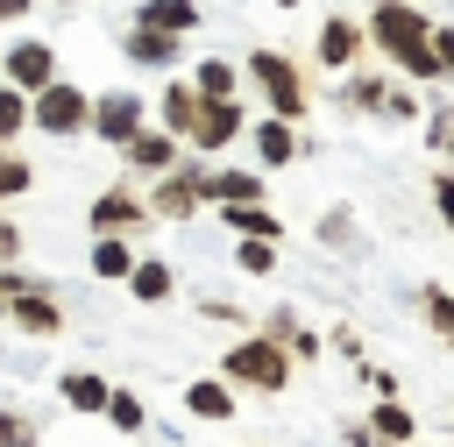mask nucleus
<instances>
[{"label":"nucleus","instance_id":"nucleus-1","mask_svg":"<svg viewBox=\"0 0 454 447\" xmlns=\"http://www.w3.org/2000/svg\"><path fill=\"white\" fill-rule=\"evenodd\" d=\"M369 43H376L404 78H419V85L454 78V71L440 64V50H433V21H426L411 0H376V7H369Z\"/></svg>","mask_w":454,"mask_h":447},{"label":"nucleus","instance_id":"nucleus-2","mask_svg":"<svg viewBox=\"0 0 454 447\" xmlns=\"http://www.w3.org/2000/svg\"><path fill=\"white\" fill-rule=\"evenodd\" d=\"M220 376L234 383V390H255V397H277V390H291V376H298V362H291V348H277L262 326L255 333H234V348L220 355Z\"/></svg>","mask_w":454,"mask_h":447},{"label":"nucleus","instance_id":"nucleus-3","mask_svg":"<svg viewBox=\"0 0 454 447\" xmlns=\"http://www.w3.org/2000/svg\"><path fill=\"white\" fill-rule=\"evenodd\" d=\"M28 114H35V135H57V142L92 135V92H85L78 78H50V85L28 99Z\"/></svg>","mask_w":454,"mask_h":447},{"label":"nucleus","instance_id":"nucleus-4","mask_svg":"<svg viewBox=\"0 0 454 447\" xmlns=\"http://www.w3.org/2000/svg\"><path fill=\"white\" fill-rule=\"evenodd\" d=\"M248 78H255V92L270 99V114H284V121H305V114H312V85H305V71H298L284 50H255V57H248Z\"/></svg>","mask_w":454,"mask_h":447},{"label":"nucleus","instance_id":"nucleus-5","mask_svg":"<svg viewBox=\"0 0 454 447\" xmlns=\"http://www.w3.org/2000/svg\"><path fill=\"white\" fill-rule=\"evenodd\" d=\"M199 206H213V170L199 156H184L177 170L149 177V213L156 220H199Z\"/></svg>","mask_w":454,"mask_h":447},{"label":"nucleus","instance_id":"nucleus-6","mask_svg":"<svg viewBox=\"0 0 454 447\" xmlns=\"http://www.w3.org/2000/svg\"><path fill=\"white\" fill-rule=\"evenodd\" d=\"M149 128V99L135 92V85H114V92H92V135L106 142V149H128L135 135Z\"/></svg>","mask_w":454,"mask_h":447},{"label":"nucleus","instance_id":"nucleus-7","mask_svg":"<svg viewBox=\"0 0 454 447\" xmlns=\"http://www.w3.org/2000/svg\"><path fill=\"white\" fill-rule=\"evenodd\" d=\"M85 227L92 234H149L156 227V213H149V192H135V184H106L92 206H85Z\"/></svg>","mask_w":454,"mask_h":447},{"label":"nucleus","instance_id":"nucleus-8","mask_svg":"<svg viewBox=\"0 0 454 447\" xmlns=\"http://www.w3.org/2000/svg\"><path fill=\"white\" fill-rule=\"evenodd\" d=\"M241 135H248L241 99H206L199 121H192V135H184V149H192V156H220V149H234Z\"/></svg>","mask_w":454,"mask_h":447},{"label":"nucleus","instance_id":"nucleus-9","mask_svg":"<svg viewBox=\"0 0 454 447\" xmlns=\"http://www.w3.org/2000/svg\"><path fill=\"white\" fill-rule=\"evenodd\" d=\"M0 78H7V85H21V92L35 99V92L57 78V50H50L43 35H21V43H7V57H0Z\"/></svg>","mask_w":454,"mask_h":447},{"label":"nucleus","instance_id":"nucleus-10","mask_svg":"<svg viewBox=\"0 0 454 447\" xmlns=\"http://www.w3.org/2000/svg\"><path fill=\"white\" fill-rule=\"evenodd\" d=\"M255 326H262V333H270L277 348H291V362H298V369L326 355V333H319V326H305V312H298V305H270V312H262Z\"/></svg>","mask_w":454,"mask_h":447},{"label":"nucleus","instance_id":"nucleus-11","mask_svg":"<svg viewBox=\"0 0 454 447\" xmlns=\"http://www.w3.org/2000/svg\"><path fill=\"white\" fill-rule=\"evenodd\" d=\"M362 50H369V21H348V14H326V21H319L312 57H319L326 71H355V64H362Z\"/></svg>","mask_w":454,"mask_h":447},{"label":"nucleus","instance_id":"nucleus-12","mask_svg":"<svg viewBox=\"0 0 454 447\" xmlns=\"http://www.w3.org/2000/svg\"><path fill=\"white\" fill-rule=\"evenodd\" d=\"M192 149H184V135H170V128H142L128 149H121V163L135 170V177H163V170H177Z\"/></svg>","mask_w":454,"mask_h":447},{"label":"nucleus","instance_id":"nucleus-13","mask_svg":"<svg viewBox=\"0 0 454 447\" xmlns=\"http://www.w3.org/2000/svg\"><path fill=\"white\" fill-rule=\"evenodd\" d=\"M248 142H255V163H262V170H284V163L305 156V135H298V121H284V114H262V121L248 128Z\"/></svg>","mask_w":454,"mask_h":447},{"label":"nucleus","instance_id":"nucleus-14","mask_svg":"<svg viewBox=\"0 0 454 447\" xmlns=\"http://www.w3.org/2000/svg\"><path fill=\"white\" fill-rule=\"evenodd\" d=\"M7 319H14V326H21L28 341H57V333H64V305H57V298H50L43 284L14 291V298H7Z\"/></svg>","mask_w":454,"mask_h":447},{"label":"nucleus","instance_id":"nucleus-15","mask_svg":"<svg viewBox=\"0 0 454 447\" xmlns=\"http://www.w3.org/2000/svg\"><path fill=\"white\" fill-rule=\"evenodd\" d=\"M234 397H241V390H234V383H227L220 369H213V376H192V383H184V412H192L199 426H227V419H234Z\"/></svg>","mask_w":454,"mask_h":447},{"label":"nucleus","instance_id":"nucleus-16","mask_svg":"<svg viewBox=\"0 0 454 447\" xmlns=\"http://www.w3.org/2000/svg\"><path fill=\"white\" fill-rule=\"evenodd\" d=\"M135 263H142L135 234H92V255H85V270H92L99 284H128V277H135Z\"/></svg>","mask_w":454,"mask_h":447},{"label":"nucleus","instance_id":"nucleus-17","mask_svg":"<svg viewBox=\"0 0 454 447\" xmlns=\"http://www.w3.org/2000/svg\"><path fill=\"white\" fill-rule=\"evenodd\" d=\"M121 50H128V64H149V71H163V64H177V57H184V35H170V28H149V21H135V28L121 35Z\"/></svg>","mask_w":454,"mask_h":447},{"label":"nucleus","instance_id":"nucleus-18","mask_svg":"<svg viewBox=\"0 0 454 447\" xmlns=\"http://www.w3.org/2000/svg\"><path fill=\"white\" fill-rule=\"evenodd\" d=\"M57 397H64L78 419H106V397H114V383H106L99 369H64V376H57Z\"/></svg>","mask_w":454,"mask_h":447},{"label":"nucleus","instance_id":"nucleus-19","mask_svg":"<svg viewBox=\"0 0 454 447\" xmlns=\"http://www.w3.org/2000/svg\"><path fill=\"white\" fill-rule=\"evenodd\" d=\"M199 106H206V92H199V85H192V71H184V78H170V85H163V99H156V121H163L170 135H192Z\"/></svg>","mask_w":454,"mask_h":447},{"label":"nucleus","instance_id":"nucleus-20","mask_svg":"<svg viewBox=\"0 0 454 447\" xmlns=\"http://www.w3.org/2000/svg\"><path fill=\"white\" fill-rule=\"evenodd\" d=\"M128 291H135V305H170V298H177V270H170L163 255H142L135 277H128Z\"/></svg>","mask_w":454,"mask_h":447},{"label":"nucleus","instance_id":"nucleus-21","mask_svg":"<svg viewBox=\"0 0 454 447\" xmlns=\"http://www.w3.org/2000/svg\"><path fill=\"white\" fill-rule=\"evenodd\" d=\"M241 199H270V170H213V206H241Z\"/></svg>","mask_w":454,"mask_h":447},{"label":"nucleus","instance_id":"nucleus-22","mask_svg":"<svg viewBox=\"0 0 454 447\" xmlns=\"http://www.w3.org/2000/svg\"><path fill=\"white\" fill-rule=\"evenodd\" d=\"M220 220L234 227V234H255V241H284V220L262 206V199H241V206H220Z\"/></svg>","mask_w":454,"mask_h":447},{"label":"nucleus","instance_id":"nucleus-23","mask_svg":"<svg viewBox=\"0 0 454 447\" xmlns=\"http://www.w3.org/2000/svg\"><path fill=\"white\" fill-rule=\"evenodd\" d=\"M135 21L170 28V35H192V28H199V0H142V7H135Z\"/></svg>","mask_w":454,"mask_h":447},{"label":"nucleus","instance_id":"nucleus-24","mask_svg":"<svg viewBox=\"0 0 454 447\" xmlns=\"http://www.w3.org/2000/svg\"><path fill=\"white\" fill-rule=\"evenodd\" d=\"M369 426H376L390 447H411V440H419V419H411L397 397H376V404H369Z\"/></svg>","mask_w":454,"mask_h":447},{"label":"nucleus","instance_id":"nucleus-25","mask_svg":"<svg viewBox=\"0 0 454 447\" xmlns=\"http://www.w3.org/2000/svg\"><path fill=\"white\" fill-rule=\"evenodd\" d=\"M35 192V163L14 149V142H0V206H14V199H28Z\"/></svg>","mask_w":454,"mask_h":447},{"label":"nucleus","instance_id":"nucleus-26","mask_svg":"<svg viewBox=\"0 0 454 447\" xmlns=\"http://www.w3.org/2000/svg\"><path fill=\"white\" fill-rule=\"evenodd\" d=\"M340 106H348V114H383V106H390V85H383L376 71H355V78L340 85Z\"/></svg>","mask_w":454,"mask_h":447},{"label":"nucleus","instance_id":"nucleus-27","mask_svg":"<svg viewBox=\"0 0 454 447\" xmlns=\"http://www.w3.org/2000/svg\"><path fill=\"white\" fill-rule=\"evenodd\" d=\"M192 85H199L206 99H234V85H241V78H234V64H227V57H199V64H192Z\"/></svg>","mask_w":454,"mask_h":447},{"label":"nucleus","instance_id":"nucleus-28","mask_svg":"<svg viewBox=\"0 0 454 447\" xmlns=\"http://www.w3.org/2000/svg\"><path fill=\"white\" fill-rule=\"evenodd\" d=\"M234 270H241V277H277V241L234 234Z\"/></svg>","mask_w":454,"mask_h":447},{"label":"nucleus","instance_id":"nucleus-29","mask_svg":"<svg viewBox=\"0 0 454 447\" xmlns=\"http://www.w3.org/2000/svg\"><path fill=\"white\" fill-rule=\"evenodd\" d=\"M106 426H114V433H128V440H135V433H142V426H149V404H142V397H135V390H121V383H114V397H106Z\"/></svg>","mask_w":454,"mask_h":447},{"label":"nucleus","instance_id":"nucleus-30","mask_svg":"<svg viewBox=\"0 0 454 447\" xmlns=\"http://www.w3.org/2000/svg\"><path fill=\"white\" fill-rule=\"evenodd\" d=\"M28 128H35V114H28V92L0 78V142H14V135H28Z\"/></svg>","mask_w":454,"mask_h":447},{"label":"nucleus","instance_id":"nucleus-31","mask_svg":"<svg viewBox=\"0 0 454 447\" xmlns=\"http://www.w3.org/2000/svg\"><path fill=\"white\" fill-rule=\"evenodd\" d=\"M419 312H426V326L454 348V291H447V284H426V291H419Z\"/></svg>","mask_w":454,"mask_h":447},{"label":"nucleus","instance_id":"nucleus-32","mask_svg":"<svg viewBox=\"0 0 454 447\" xmlns=\"http://www.w3.org/2000/svg\"><path fill=\"white\" fill-rule=\"evenodd\" d=\"M199 319L234 326V333H255V312H248V305H234V298H199Z\"/></svg>","mask_w":454,"mask_h":447},{"label":"nucleus","instance_id":"nucleus-33","mask_svg":"<svg viewBox=\"0 0 454 447\" xmlns=\"http://www.w3.org/2000/svg\"><path fill=\"white\" fill-rule=\"evenodd\" d=\"M0 447H43L35 419H28V412H14V404H0Z\"/></svg>","mask_w":454,"mask_h":447},{"label":"nucleus","instance_id":"nucleus-34","mask_svg":"<svg viewBox=\"0 0 454 447\" xmlns=\"http://www.w3.org/2000/svg\"><path fill=\"white\" fill-rule=\"evenodd\" d=\"M319 241H333L340 255H355V248H362V234H355V213H326V220H319Z\"/></svg>","mask_w":454,"mask_h":447},{"label":"nucleus","instance_id":"nucleus-35","mask_svg":"<svg viewBox=\"0 0 454 447\" xmlns=\"http://www.w3.org/2000/svg\"><path fill=\"white\" fill-rule=\"evenodd\" d=\"M426 192H433V213H440V227L454 234V170H433V184H426Z\"/></svg>","mask_w":454,"mask_h":447},{"label":"nucleus","instance_id":"nucleus-36","mask_svg":"<svg viewBox=\"0 0 454 447\" xmlns=\"http://www.w3.org/2000/svg\"><path fill=\"white\" fill-rule=\"evenodd\" d=\"M426 142H433V149L454 163V114H433V121H426Z\"/></svg>","mask_w":454,"mask_h":447},{"label":"nucleus","instance_id":"nucleus-37","mask_svg":"<svg viewBox=\"0 0 454 447\" xmlns=\"http://www.w3.org/2000/svg\"><path fill=\"white\" fill-rule=\"evenodd\" d=\"M326 348H333V355H348V362H362V333H355L348 319H340V326L326 333Z\"/></svg>","mask_w":454,"mask_h":447},{"label":"nucleus","instance_id":"nucleus-38","mask_svg":"<svg viewBox=\"0 0 454 447\" xmlns=\"http://www.w3.org/2000/svg\"><path fill=\"white\" fill-rule=\"evenodd\" d=\"M0 263H21V227H14L7 206H0Z\"/></svg>","mask_w":454,"mask_h":447},{"label":"nucleus","instance_id":"nucleus-39","mask_svg":"<svg viewBox=\"0 0 454 447\" xmlns=\"http://www.w3.org/2000/svg\"><path fill=\"white\" fill-rule=\"evenodd\" d=\"M362 383H369L376 397H397V376H390V369H376V362H362Z\"/></svg>","mask_w":454,"mask_h":447},{"label":"nucleus","instance_id":"nucleus-40","mask_svg":"<svg viewBox=\"0 0 454 447\" xmlns=\"http://www.w3.org/2000/svg\"><path fill=\"white\" fill-rule=\"evenodd\" d=\"M383 114H390V121H419V99H411V92H397V85H390V106H383Z\"/></svg>","mask_w":454,"mask_h":447},{"label":"nucleus","instance_id":"nucleus-41","mask_svg":"<svg viewBox=\"0 0 454 447\" xmlns=\"http://www.w3.org/2000/svg\"><path fill=\"white\" fill-rule=\"evenodd\" d=\"M433 50H440V64L454 71V21H433Z\"/></svg>","mask_w":454,"mask_h":447},{"label":"nucleus","instance_id":"nucleus-42","mask_svg":"<svg viewBox=\"0 0 454 447\" xmlns=\"http://www.w3.org/2000/svg\"><path fill=\"white\" fill-rule=\"evenodd\" d=\"M340 440H348V447H390V440H383V433H376V426H348V433H340Z\"/></svg>","mask_w":454,"mask_h":447},{"label":"nucleus","instance_id":"nucleus-43","mask_svg":"<svg viewBox=\"0 0 454 447\" xmlns=\"http://www.w3.org/2000/svg\"><path fill=\"white\" fill-rule=\"evenodd\" d=\"M21 14H35V0H0V21H21Z\"/></svg>","mask_w":454,"mask_h":447},{"label":"nucleus","instance_id":"nucleus-44","mask_svg":"<svg viewBox=\"0 0 454 447\" xmlns=\"http://www.w3.org/2000/svg\"><path fill=\"white\" fill-rule=\"evenodd\" d=\"M0 319H7V298H0Z\"/></svg>","mask_w":454,"mask_h":447},{"label":"nucleus","instance_id":"nucleus-45","mask_svg":"<svg viewBox=\"0 0 454 447\" xmlns=\"http://www.w3.org/2000/svg\"><path fill=\"white\" fill-rule=\"evenodd\" d=\"M411 447H426V440H411Z\"/></svg>","mask_w":454,"mask_h":447}]
</instances>
